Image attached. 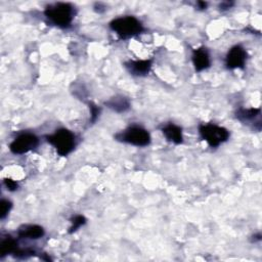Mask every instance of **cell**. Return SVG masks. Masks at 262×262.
Returning a JSON list of instances; mask_svg holds the SVG:
<instances>
[{
	"instance_id": "30bf717a",
	"label": "cell",
	"mask_w": 262,
	"mask_h": 262,
	"mask_svg": "<svg viewBox=\"0 0 262 262\" xmlns=\"http://www.w3.org/2000/svg\"><path fill=\"white\" fill-rule=\"evenodd\" d=\"M17 234L20 238L38 239L44 235V229L43 227L36 224H28L19 227Z\"/></svg>"
},
{
	"instance_id": "9c48e42d",
	"label": "cell",
	"mask_w": 262,
	"mask_h": 262,
	"mask_svg": "<svg viewBox=\"0 0 262 262\" xmlns=\"http://www.w3.org/2000/svg\"><path fill=\"white\" fill-rule=\"evenodd\" d=\"M128 71L135 76H144L148 74L151 68V61L149 59L130 60L125 63Z\"/></svg>"
},
{
	"instance_id": "7a4b0ae2",
	"label": "cell",
	"mask_w": 262,
	"mask_h": 262,
	"mask_svg": "<svg viewBox=\"0 0 262 262\" xmlns=\"http://www.w3.org/2000/svg\"><path fill=\"white\" fill-rule=\"evenodd\" d=\"M110 28L121 38L128 39L140 34L143 31V26L135 16L125 15L113 19L110 23Z\"/></svg>"
},
{
	"instance_id": "6da1fadb",
	"label": "cell",
	"mask_w": 262,
	"mask_h": 262,
	"mask_svg": "<svg viewBox=\"0 0 262 262\" xmlns=\"http://www.w3.org/2000/svg\"><path fill=\"white\" fill-rule=\"evenodd\" d=\"M44 14L46 18L53 25L60 28H68L74 18V8L69 3L58 2L48 5Z\"/></svg>"
},
{
	"instance_id": "5b68a950",
	"label": "cell",
	"mask_w": 262,
	"mask_h": 262,
	"mask_svg": "<svg viewBox=\"0 0 262 262\" xmlns=\"http://www.w3.org/2000/svg\"><path fill=\"white\" fill-rule=\"evenodd\" d=\"M116 139L135 146H146L150 142V135L146 129L134 125L118 133Z\"/></svg>"
},
{
	"instance_id": "3957f363",
	"label": "cell",
	"mask_w": 262,
	"mask_h": 262,
	"mask_svg": "<svg viewBox=\"0 0 262 262\" xmlns=\"http://www.w3.org/2000/svg\"><path fill=\"white\" fill-rule=\"evenodd\" d=\"M46 139L61 157L68 156L70 152H72L76 145L74 133L66 128H60L54 133L47 135Z\"/></svg>"
},
{
	"instance_id": "8992f818",
	"label": "cell",
	"mask_w": 262,
	"mask_h": 262,
	"mask_svg": "<svg viewBox=\"0 0 262 262\" xmlns=\"http://www.w3.org/2000/svg\"><path fill=\"white\" fill-rule=\"evenodd\" d=\"M39 144V138L33 133H20L9 144V149L14 155H23L35 149Z\"/></svg>"
},
{
	"instance_id": "9a60e30c",
	"label": "cell",
	"mask_w": 262,
	"mask_h": 262,
	"mask_svg": "<svg viewBox=\"0 0 262 262\" xmlns=\"http://www.w3.org/2000/svg\"><path fill=\"white\" fill-rule=\"evenodd\" d=\"M71 227L69 229L70 233H73L75 231H77L82 225H84L86 223V218L83 215H75L72 219H71Z\"/></svg>"
},
{
	"instance_id": "d6986e66",
	"label": "cell",
	"mask_w": 262,
	"mask_h": 262,
	"mask_svg": "<svg viewBox=\"0 0 262 262\" xmlns=\"http://www.w3.org/2000/svg\"><path fill=\"white\" fill-rule=\"evenodd\" d=\"M196 4H198L199 9H202V10H203V9H206V7H207V5H208L207 2H204V1H199Z\"/></svg>"
},
{
	"instance_id": "7c38bea8",
	"label": "cell",
	"mask_w": 262,
	"mask_h": 262,
	"mask_svg": "<svg viewBox=\"0 0 262 262\" xmlns=\"http://www.w3.org/2000/svg\"><path fill=\"white\" fill-rule=\"evenodd\" d=\"M104 104L108 108H111L117 113L126 112L130 107V101L128 100V98H126L124 96H114V97L110 98L107 101H105Z\"/></svg>"
},
{
	"instance_id": "52a82bcc",
	"label": "cell",
	"mask_w": 262,
	"mask_h": 262,
	"mask_svg": "<svg viewBox=\"0 0 262 262\" xmlns=\"http://www.w3.org/2000/svg\"><path fill=\"white\" fill-rule=\"evenodd\" d=\"M246 59H247L246 50L242 46L235 45L228 50L225 57V64L230 70L239 69L245 66Z\"/></svg>"
},
{
	"instance_id": "5bb4252c",
	"label": "cell",
	"mask_w": 262,
	"mask_h": 262,
	"mask_svg": "<svg viewBox=\"0 0 262 262\" xmlns=\"http://www.w3.org/2000/svg\"><path fill=\"white\" fill-rule=\"evenodd\" d=\"M260 115V108H241L236 112V118L242 122L254 120Z\"/></svg>"
},
{
	"instance_id": "e0dca14e",
	"label": "cell",
	"mask_w": 262,
	"mask_h": 262,
	"mask_svg": "<svg viewBox=\"0 0 262 262\" xmlns=\"http://www.w3.org/2000/svg\"><path fill=\"white\" fill-rule=\"evenodd\" d=\"M3 183L5 185V187L9 190V191H15L18 188V183L14 180H12L11 178H5L3 180Z\"/></svg>"
},
{
	"instance_id": "ac0fdd59",
	"label": "cell",
	"mask_w": 262,
	"mask_h": 262,
	"mask_svg": "<svg viewBox=\"0 0 262 262\" xmlns=\"http://www.w3.org/2000/svg\"><path fill=\"white\" fill-rule=\"evenodd\" d=\"M89 108L91 112V122H95L99 116L100 110L98 106H96L95 104H92V103H89Z\"/></svg>"
},
{
	"instance_id": "ba28073f",
	"label": "cell",
	"mask_w": 262,
	"mask_h": 262,
	"mask_svg": "<svg viewBox=\"0 0 262 262\" xmlns=\"http://www.w3.org/2000/svg\"><path fill=\"white\" fill-rule=\"evenodd\" d=\"M192 63L196 72H202L210 67V56L206 48L200 47L192 51Z\"/></svg>"
},
{
	"instance_id": "277c9868",
	"label": "cell",
	"mask_w": 262,
	"mask_h": 262,
	"mask_svg": "<svg viewBox=\"0 0 262 262\" xmlns=\"http://www.w3.org/2000/svg\"><path fill=\"white\" fill-rule=\"evenodd\" d=\"M199 132L202 139H204L211 147H217L229 138L227 129L211 123L201 124L199 126Z\"/></svg>"
},
{
	"instance_id": "4fadbf2b",
	"label": "cell",
	"mask_w": 262,
	"mask_h": 262,
	"mask_svg": "<svg viewBox=\"0 0 262 262\" xmlns=\"http://www.w3.org/2000/svg\"><path fill=\"white\" fill-rule=\"evenodd\" d=\"M18 246L16 241L8 235L6 238H4L0 244V257H4L8 254H15L18 250Z\"/></svg>"
},
{
	"instance_id": "2e32d148",
	"label": "cell",
	"mask_w": 262,
	"mask_h": 262,
	"mask_svg": "<svg viewBox=\"0 0 262 262\" xmlns=\"http://www.w3.org/2000/svg\"><path fill=\"white\" fill-rule=\"evenodd\" d=\"M12 208V203L8 200H2L0 203V218L4 219L10 212Z\"/></svg>"
},
{
	"instance_id": "8fae6325",
	"label": "cell",
	"mask_w": 262,
	"mask_h": 262,
	"mask_svg": "<svg viewBox=\"0 0 262 262\" xmlns=\"http://www.w3.org/2000/svg\"><path fill=\"white\" fill-rule=\"evenodd\" d=\"M162 132L167 140H169L175 144H180L183 141L182 129L173 123H169V124L165 125L162 128Z\"/></svg>"
}]
</instances>
